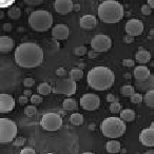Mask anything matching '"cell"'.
Masks as SVG:
<instances>
[{
	"label": "cell",
	"instance_id": "cell-1",
	"mask_svg": "<svg viewBox=\"0 0 154 154\" xmlns=\"http://www.w3.org/2000/svg\"><path fill=\"white\" fill-rule=\"evenodd\" d=\"M14 58L21 68H36L43 61V50L35 42L20 43L16 48Z\"/></svg>",
	"mask_w": 154,
	"mask_h": 154
},
{
	"label": "cell",
	"instance_id": "cell-2",
	"mask_svg": "<svg viewBox=\"0 0 154 154\" xmlns=\"http://www.w3.org/2000/svg\"><path fill=\"white\" fill-rule=\"evenodd\" d=\"M87 82L94 90L105 91L113 86L115 82V75L113 71L107 66H95L91 69L87 75Z\"/></svg>",
	"mask_w": 154,
	"mask_h": 154
},
{
	"label": "cell",
	"instance_id": "cell-3",
	"mask_svg": "<svg viewBox=\"0 0 154 154\" xmlns=\"http://www.w3.org/2000/svg\"><path fill=\"white\" fill-rule=\"evenodd\" d=\"M98 17L105 23H117L124 18L125 10L116 0H105L98 5Z\"/></svg>",
	"mask_w": 154,
	"mask_h": 154
},
{
	"label": "cell",
	"instance_id": "cell-4",
	"mask_svg": "<svg viewBox=\"0 0 154 154\" xmlns=\"http://www.w3.org/2000/svg\"><path fill=\"white\" fill-rule=\"evenodd\" d=\"M100 130L106 137L115 139L122 137L126 133L127 127L124 120L120 119V117L111 116L103 120L100 125Z\"/></svg>",
	"mask_w": 154,
	"mask_h": 154
},
{
	"label": "cell",
	"instance_id": "cell-5",
	"mask_svg": "<svg viewBox=\"0 0 154 154\" xmlns=\"http://www.w3.org/2000/svg\"><path fill=\"white\" fill-rule=\"evenodd\" d=\"M29 26L36 32H47L53 24V16L45 10L34 11L29 15Z\"/></svg>",
	"mask_w": 154,
	"mask_h": 154
},
{
	"label": "cell",
	"instance_id": "cell-6",
	"mask_svg": "<svg viewBox=\"0 0 154 154\" xmlns=\"http://www.w3.org/2000/svg\"><path fill=\"white\" fill-rule=\"evenodd\" d=\"M17 135V126L9 118L0 119V143H8L15 140Z\"/></svg>",
	"mask_w": 154,
	"mask_h": 154
},
{
	"label": "cell",
	"instance_id": "cell-7",
	"mask_svg": "<svg viewBox=\"0 0 154 154\" xmlns=\"http://www.w3.org/2000/svg\"><path fill=\"white\" fill-rule=\"evenodd\" d=\"M76 90H77L76 82L69 77V78H61V79H58L56 82L55 87L53 89V93L71 96V95L76 93Z\"/></svg>",
	"mask_w": 154,
	"mask_h": 154
},
{
	"label": "cell",
	"instance_id": "cell-8",
	"mask_svg": "<svg viewBox=\"0 0 154 154\" xmlns=\"http://www.w3.org/2000/svg\"><path fill=\"white\" fill-rule=\"evenodd\" d=\"M40 126L47 131H56L61 128L62 117L57 113H45L40 120Z\"/></svg>",
	"mask_w": 154,
	"mask_h": 154
},
{
	"label": "cell",
	"instance_id": "cell-9",
	"mask_svg": "<svg viewBox=\"0 0 154 154\" xmlns=\"http://www.w3.org/2000/svg\"><path fill=\"white\" fill-rule=\"evenodd\" d=\"M112 45V40L108 35L105 34H98L95 35L91 40V48L93 51L97 52V53H101V52H107L110 50Z\"/></svg>",
	"mask_w": 154,
	"mask_h": 154
},
{
	"label": "cell",
	"instance_id": "cell-10",
	"mask_svg": "<svg viewBox=\"0 0 154 154\" xmlns=\"http://www.w3.org/2000/svg\"><path fill=\"white\" fill-rule=\"evenodd\" d=\"M80 106L87 111H94L100 106V98L94 93H86L80 98Z\"/></svg>",
	"mask_w": 154,
	"mask_h": 154
},
{
	"label": "cell",
	"instance_id": "cell-11",
	"mask_svg": "<svg viewBox=\"0 0 154 154\" xmlns=\"http://www.w3.org/2000/svg\"><path fill=\"white\" fill-rule=\"evenodd\" d=\"M126 30L127 34L131 36H139L143 32V23L138 19H130L126 23Z\"/></svg>",
	"mask_w": 154,
	"mask_h": 154
},
{
	"label": "cell",
	"instance_id": "cell-12",
	"mask_svg": "<svg viewBox=\"0 0 154 154\" xmlns=\"http://www.w3.org/2000/svg\"><path fill=\"white\" fill-rule=\"evenodd\" d=\"M15 108V99L10 94L0 95V112L1 113H9Z\"/></svg>",
	"mask_w": 154,
	"mask_h": 154
},
{
	"label": "cell",
	"instance_id": "cell-13",
	"mask_svg": "<svg viewBox=\"0 0 154 154\" xmlns=\"http://www.w3.org/2000/svg\"><path fill=\"white\" fill-rule=\"evenodd\" d=\"M54 9L60 15H66L74 10V5L71 0H56L54 2Z\"/></svg>",
	"mask_w": 154,
	"mask_h": 154
},
{
	"label": "cell",
	"instance_id": "cell-14",
	"mask_svg": "<svg viewBox=\"0 0 154 154\" xmlns=\"http://www.w3.org/2000/svg\"><path fill=\"white\" fill-rule=\"evenodd\" d=\"M139 141L146 147H154V129L147 128L139 133Z\"/></svg>",
	"mask_w": 154,
	"mask_h": 154
},
{
	"label": "cell",
	"instance_id": "cell-15",
	"mask_svg": "<svg viewBox=\"0 0 154 154\" xmlns=\"http://www.w3.org/2000/svg\"><path fill=\"white\" fill-rule=\"evenodd\" d=\"M69 34H70V30L66 24H56L52 29V36L57 40H66L68 39Z\"/></svg>",
	"mask_w": 154,
	"mask_h": 154
},
{
	"label": "cell",
	"instance_id": "cell-16",
	"mask_svg": "<svg viewBox=\"0 0 154 154\" xmlns=\"http://www.w3.org/2000/svg\"><path fill=\"white\" fill-rule=\"evenodd\" d=\"M134 88L140 92H149L151 90H154V75H150V77L146 80H136L134 85Z\"/></svg>",
	"mask_w": 154,
	"mask_h": 154
},
{
	"label": "cell",
	"instance_id": "cell-17",
	"mask_svg": "<svg viewBox=\"0 0 154 154\" xmlns=\"http://www.w3.org/2000/svg\"><path fill=\"white\" fill-rule=\"evenodd\" d=\"M79 24L82 29L91 30L94 29L97 24V19L94 15H84L79 20Z\"/></svg>",
	"mask_w": 154,
	"mask_h": 154
},
{
	"label": "cell",
	"instance_id": "cell-18",
	"mask_svg": "<svg viewBox=\"0 0 154 154\" xmlns=\"http://www.w3.org/2000/svg\"><path fill=\"white\" fill-rule=\"evenodd\" d=\"M150 75H151V73H150L149 69L145 66H136V68L134 69V72H133V76L135 77V79L139 80V82L148 79L150 77Z\"/></svg>",
	"mask_w": 154,
	"mask_h": 154
},
{
	"label": "cell",
	"instance_id": "cell-19",
	"mask_svg": "<svg viewBox=\"0 0 154 154\" xmlns=\"http://www.w3.org/2000/svg\"><path fill=\"white\" fill-rule=\"evenodd\" d=\"M14 48V39L9 36L0 37V51L2 53H9Z\"/></svg>",
	"mask_w": 154,
	"mask_h": 154
},
{
	"label": "cell",
	"instance_id": "cell-20",
	"mask_svg": "<svg viewBox=\"0 0 154 154\" xmlns=\"http://www.w3.org/2000/svg\"><path fill=\"white\" fill-rule=\"evenodd\" d=\"M135 59L136 61H138L139 63H147L151 59V54L149 51L143 49V48H139V50L137 51V53L135 54Z\"/></svg>",
	"mask_w": 154,
	"mask_h": 154
},
{
	"label": "cell",
	"instance_id": "cell-21",
	"mask_svg": "<svg viewBox=\"0 0 154 154\" xmlns=\"http://www.w3.org/2000/svg\"><path fill=\"white\" fill-rule=\"evenodd\" d=\"M120 119L124 120L125 122H130L135 119V112L131 109H124L120 112L119 115Z\"/></svg>",
	"mask_w": 154,
	"mask_h": 154
},
{
	"label": "cell",
	"instance_id": "cell-22",
	"mask_svg": "<svg viewBox=\"0 0 154 154\" xmlns=\"http://www.w3.org/2000/svg\"><path fill=\"white\" fill-rule=\"evenodd\" d=\"M106 149L109 153H118L120 151V143L118 140H109L106 143Z\"/></svg>",
	"mask_w": 154,
	"mask_h": 154
},
{
	"label": "cell",
	"instance_id": "cell-23",
	"mask_svg": "<svg viewBox=\"0 0 154 154\" xmlns=\"http://www.w3.org/2000/svg\"><path fill=\"white\" fill-rule=\"evenodd\" d=\"M62 107H63L64 110L66 111H75L77 110L78 106H77V103L75 99L73 98H66L63 100V103H62Z\"/></svg>",
	"mask_w": 154,
	"mask_h": 154
},
{
	"label": "cell",
	"instance_id": "cell-24",
	"mask_svg": "<svg viewBox=\"0 0 154 154\" xmlns=\"http://www.w3.org/2000/svg\"><path fill=\"white\" fill-rule=\"evenodd\" d=\"M37 92H38L39 95H48L51 92H53V89L49 84L42 82V84H39L38 87H37Z\"/></svg>",
	"mask_w": 154,
	"mask_h": 154
},
{
	"label": "cell",
	"instance_id": "cell-25",
	"mask_svg": "<svg viewBox=\"0 0 154 154\" xmlns=\"http://www.w3.org/2000/svg\"><path fill=\"white\" fill-rule=\"evenodd\" d=\"M143 101L150 108H154V90L145 93L143 95Z\"/></svg>",
	"mask_w": 154,
	"mask_h": 154
},
{
	"label": "cell",
	"instance_id": "cell-26",
	"mask_svg": "<svg viewBox=\"0 0 154 154\" xmlns=\"http://www.w3.org/2000/svg\"><path fill=\"white\" fill-rule=\"evenodd\" d=\"M70 122L74 126H80L84 124V116L80 113H73L70 115Z\"/></svg>",
	"mask_w": 154,
	"mask_h": 154
},
{
	"label": "cell",
	"instance_id": "cell-27",
	"mask_svg": "<svg viewBox=\"0 0 154 154\" xmlns=\"http://www.w3.org/2000/svg\"><path fill=\"white\" fill-rule=\"evenodd\" d=\"M69 76L72 78L73 80H80L84 77V71L80 69H73L69 72Z\"/></svg>",
	"mask_w": 154,
	"mask_h": 154
},
{
	"label": "cell",
	"instance_id": "cell-28",
	"mask_svg": "<svg viewBox=\"0 0 154 154\" xmlns=\"http://www.w3.org/2000/svg\"><path fill=\"white\" fill-rule=\"evenodd\" d=\"M8 15H9V17L11 19H19L20 16H21V10L17 7H13L8 11Z\"/></svg>",
	"mask_w": 154,
	"mask_h": 154
},
{
	"label": "cell",
	"instance_id": "cell-29",
	"mask_svg": "<svg viewBox=\"0 0 154 154\" xmlns=\"http://www.w3.org/2000/svg\"><path fill=\"white\" fill-rule=\"evenodd\" d=\"M120 93H122L124 96H132L133 94H135V88L130 85H126V86L122 87L120 89Z\"/></svg>",
	"mask_w": 154,
	"mask_h": 154
},
{
	"label": "cell",
	"instance_id": "cell-30",
	"mask_svg": "<svg viewBox=\"0 0 154 154\" xmlns=\"http://www.w3.org/2000/svg\"><path fill=\"white\" fill-rule=\"evenodd\" d=\"M24 114L26 116H34L37 114V108L34 105H30L28 107H26L24 109Z\"/></svg>",
	"mask_w": 154,
	"mask_h": 154
},
{
	"label": "cell",
	"instance_id": "cell-31",
	"mask_svg": "<svg viewBox=\"0 0 154 154\" xmlns=\"http://www.w3.org/2000/svg\"><path fill=\"white\" fill-rule=\"evenodd\" d=\"M110 111L111 113L113 114H117V113H120L122 112V105L119 103H113L110 105Z\"/></svg>",
	"mask_w": 154,
	"mask_h": 154
},
{
	"label": "cell",
	"instance_id": "cell-32",
	"mask_svg": "<svg viewBox=\"0 0 154 154\" xmlns=\"http://www.w3.org/2000/svg\"><path fill=\"white\" fill-rule=\"evenodd\" d=\"M130 100L132 103H140L141 101H143V96L140 93H135L130 97Z\"/></svg>",
	"mask_w": 154,
	"mask_h": 154
},
{
	"label": "cell",
	"instance_id": "cell-33",
	"mask_svg": "<svg viewBox=\"0 0 154 154\" xmlns=\"http://www.w3.org/2000/svg\"><path fill=\"white\" fill-rule=\"evenodd\" d=\"M31 103H32V105H39V103H42V97H41V95L39 94H33L32 96H31Z\"/></svg>",
	"mask_w": 154,
	"mask_h": 154
},
{
	"label": "cell",
	"instance_id": "cell-34",
	"mask_svg": "<svg viewBox=\"0 0 154 154\" xmlns=\"http://www.w3.org/2000/svg\"><path fill=\"white\" fill-rule=\"evenodd\" d=\"M74 53H75V55H77V56H82V55H85V54L87 53V48L85 47V45L77 47V48H75Z\"/></svg>",
	"mask_w": 154,
	"mask_h": 154
},
{
	"label": "cell",
	"instance_id": "cell-35",
	"mask_svg": "<svg viewBox=\"0 0 154 154\" xmlns=\"http://www.w3.org/2000/svg\"><path fill=\"white\" fill-rule=\"evenodd\" d=\"M140 11L141 14H143V15H150L152 13V8L149 5H143L140 8Z\"/></svg>",
	"mask_w": 154,
	"mask_h": 154
},
{
	"label": "cell",
	"instance_id": "cell-36",
	"mask_svg": "<svg viewBox=\"0 0 154 154\" xmlns=\"http://www.w3.org/2000/svg\"><path fill=\"white\" fill-rule=\"evenodd\" d=\"M26 143V138L23 137H16L15 140H14V146L16 147H22Z\"/></svg>",
	"mask_w": 154,
	"mask_h": 154
},
{
	"label": "cell",
	"instance_id": "cell-37",
	"mask_svg": "<svg viewBox=\"0 0 154 154\" xmlns=\"http://www.w3.org/2000/svg\"><path fill=\"white\" fill-rule=\"evenodd\" d=\"M35 85V80L33 78H26L23 80V86L26 87V88H32Z\"/></svg>",
	"mask_w": 154,
	"mask_h": 154
},
{
	"label": "cell",
	"instance_id": "cell-38",
	"mask_svg": "<svg viewBox=\"0 0 154 154\" xmlns=\"http://www.w3.org/2000/svg\"><path fill=\"white\" fill-rule=\"evenodd\" d=\"M20 154H36V152H35V150L33 149V148H31V147H24L23 149L21 150Z\"/></svg>",
	"mask_w": 154,
	"mask_h": 154
},
{
	"label": "cell",
	"instance_id": "cell-39",
	"mask_svg": "<svg viewBox=\"0 0 154 154\" xmlns=\"http://www.w3.org/2000/svg\"><path fill=\"white\" fill-rule=\"evenodd\" d=\"M66 74H69V73L66 72V70L64 68H58L57 70H56V75L59 77H64Z\"/></svg>",
	"mask_w": 154,
	"mask_h": 154
},
{
	"label": "cell",
	"instance_id": "cell-40",
	"mask_svg": "<svg viewBox=\"0 0 154 154\" xmlns=\"http://www.w3.org/2000/svg\"><path fill=\"white\" fill-rule=\"evenodd\" d=\"M135 64V61L133 59H124L122 60V66H133Z\"/></svg>",
	"mask_w": 154,
	"mask_h": 154
},
{
	"label": "cell",
	"instance_id": "cell-41",
	"mask_svg": "<svg viewBox=\"0 0 154 154\" xmlns=\"http://www.w3.org/2000/svg\"><path fill=\"white\" fill-rule=\"evenodd\" d=\"M107 101H109V103H117L118 101V99L115 97V95L114 94H108L107 95Z\"/></svg>",
	"mask_w": 154,
	"mask_h": 154
},
{
	"label": "cell",
	"instance_id": "cell-42",
	"mask_svg": "<svg viewBox=\"0 0 154 154\" xmlns=\"http://www.w3.org/2000/svg\"><path fill=\"white\" fill-rule=\"evenodd\" d=\"M124 42H126V43H133V42H134V37L131 36V35L127 34L126 36L124 37Z\"/></svg>",
	"mask_w": 154,
	"mask_h": 154
},
{
	"label": "cell",
	"instance_id": "cell-43",
	"mask_svg": "<svg viewBox=\"0 0 154 154\" xmlns=\"http://www.w3.org/2000/svg\"><path fill=\"white\" fill-rule=\"evenodd\" d=\"M18 101H19L20 105H26L29 101V98L26 96H24V95H22V96H20L19 98H18Z\"/></svg>",
	"mask_w": 154,
	"mask_h": 154
},
{
	"label": "cell",
	"instance_id": "cell-44",
	"mask_svg": "<svg viewBox=\"0 0 154 154\" xmlns=\"http://www.w3.org/2000/svg\"><path fill=\"white\" fill-rule=\"evenodd\" d=\"M97 54H98L97 52H95V51H93V50H92V51H90L88 53V57L91 58V59H93V58H96L97 57Z\"/></svg>",
	"mask_w": 154,
	"mask_h": 154
},
{
	"label": "cell",
	"instance_id": "cell-45",
	"mask_svg": "<svg viewBox=\"0 0 154 154\" xmlns=\"http://www.w3.org/2000/svg\"><path fill=\"white\" fill-rule=\"evenodd\" d=\"M3 30L5 32H11L12 31V24L11 23H5L3 24Z\"/></svg>",
	"mask_w": 154,
	"mask_h": 154
},
{
	"label": "cell",
	"instance_id": "cell-46",
	"mask_svg": "<svg viewBox=\"0 0 154 154\" xmlns=\"http://www.w3.org/2000/svg\"><path fill=\"white\" fill-rule=\"evenodd\" d=\"M26 5H40V3H42V1H28L26 0Z\"/></svg>",
	"mask_w": 154,
	"mask_h": 154
},
{
	"label": "cell",
	"instance_id": "cell-47",
	"mask_svg": "<svg viewBox=\"0 0 154 154\" xmlns=\"http://www.w3.org/2000/svg\"><path fill=\"white\" fill-rule=\"evenodd\" d=\"M24 96L29 97V96H32V90H24Z\"/></svg>",
	"mask_w": 154,
	"mask_h": 154
},
{
	"label": "cell",
	"instance_id": "cell-48",
	"mask_svg": "<svg viewBox=\"0 0 154 154\" xmlns=\"http://www.w3.org/2000/svg\"><path fill=\"white\" fill-rule=\"evenodd\" d=\"M148 5H149L152 9H154V0H149V1H148Z\"/></svg>",
	"mask_w": 154,
	"mask_h": 154
},
{
	"label": "cell",
	"instance_id": "cell-49",
	"mask_svg": "<svg viewBox=\"0 0 154 154\" xmlns=\"http://www.w3.org/2000/svg\"><path fill=\"white\" fill-rule=\"evenodd\" d=\"M143 154H154V149H151V150H148V151H146Z\"/></svg>",
	"mask_w": 154,
	"mask_h": 154
},
{
	"label": "cell",
	"instance_id": "cell-50",
	"mask_svg": "<svg viewBox=\"0 0 154 154\" xmlns=\"http://www.w3.org/2000/svg\"><path fill=\"white\" fill-rule=\"evenodd\" d=\"M74 10H76V11H77V10H79V5H74Z\"/></svg>",
	"mask_w": 154,
	"mask_h": 154
},
{
	"label": "cell",
	"instance_id": "cell-51",
	"mask_svg": "<svg viewBox=\"0 0 154 154\" xmlns=\"http://www.w3.org/2000/svg\"><path fill=\"white\" fill-rule=\"evenodd\" d=\"M84 68H85V64H84V63L79 64V69H80V70H82V69H84Z\"/></svg>",
	"mask_w": 154,
	"mask_h": 154
},
{
	"label": "cell",
	"instance_id": "cell-52",
	"mask_svg": "<svg viewBox=\"0 0 154 154\" xmlns=\"http://www.w3.org/2000/svg\"><path fill=\"white\" fill-rule=\"evenodd\" d=\"M82 154H94V153H92V152H84V153H82Z\"/></svg>",
	"mask_w": 154,
	"mask_h": 154
},
{
	"label": "cell",
	"instance_id": "cell-53",
	"mask_svg": "<svg viewBox=\"0 0 154 154\" xmlns=\"http://www.w3.org/2000/svg\"><path fill=\"white\" fill-rule=\"evenodd\" d=\"M150 128H153V129H154V122L151 124V126H150Z\"/></svg>",
	"mask_w": 154,
	"mask_h": 154
},
{
	"label": "cell",
	"instance_id": "cell-54",
	"mask_svg": "<svg viewBox=\"0 0 154 154\" xmlns=\"http://www.w3.org/2000/svg\"><path fill=\"white\" fill-rule=\"evenodd\" d=\"M151 66H154V61L152 62V64H151Z\"/></svg>",
	"mask_w": 154,
	"mask_h": 154
},
{
	"label": "cell",
	"instance_id": "cell-55",
	"mask_svg": "<svg viewBox=\"0 0 154 154\" xmlns=\"http://www.w3.org/2000/svg\"><path fill=\"white\" fill-rule=\"evenodd\" d=\"M47 154H54V153H47Z\"/></svg>",
	"mask_w": 154,
	"mask_h": 154
}]
</instances>
